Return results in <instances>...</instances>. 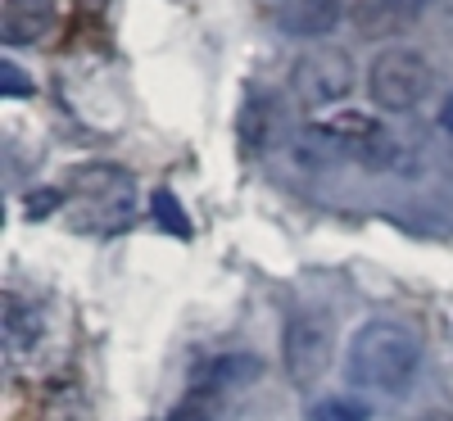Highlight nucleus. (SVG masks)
I'll return each instance as SVG.
<instances>
[{
	"label": "nucleus",
	"mask_w": 453,
	"mask_h": 421,
	"mask_svg": "<svg viewBox=\"0 0 453 421\" xmlns=\"http://www.w3.org/2000/svg\"><path fill=\"white\" fill-rule=\"evenodd\" d=\"M418 367H422V340L403 322L376 318L349 335L345 371L354 386L372 394H403L412 386V376H418Z\"/></svg>",
	"instance_id": "obj_1"
},
{
	"label": "nucleus",
	"mask_w": 453,
	"mask_h": 421,
	"mask_svg": "<svg viewBox=\"0 0 453 421\" xmlns=\"http://www.w3.org/2000/svg\"><path fill=\"white\" fill-rule=\"evenodd\" d=\"M431 64L418 50H381L367 68V96L386 113H408L431 96Z\"/></svg>",
	"instance_id": "obj_2"
},
{
	"label": "nucleus",
	"mask_w": 453,
	"mask_h": 421,
	"mask_svg": "<svg viewBox=\"0 0 453 421\" xmlns=\"http://www.w3.org/2000/svg\"><path fill=\"white\" fill-rule=\"evenodd\" d=\"M358 82V73H354V59L345 50H335V46H322L313 55H304L295 64L290 73V87H295V100L304 104V109H331L340 104Z\"/></svg>",
	"instance_id": "obj_3"
},
{
	"label": "nucleus",
	"mask_w": 453,
	"mask_h": 421,
	"mask_svg": "<svg viewBox=\"0 0 453 421\" xmlns=\"http://www.w3.org/2000/svg\"><path fill=\"white\" fill-rule=\"evenodd\" d=\"M331 363V318L326 313H295L286 326V371L299 390H309Z\"/></svg>",
	"instance_id": "obj_4"
},
{
	"label": "nucleus",
	"mask_w": 453,
	"mask_h": 421,
	"mask_svg": "<svg viewBox=\"0 0 453 421\" xmlns=\"http://www.w3.org/2000/svg\"><path fill=\"white\" fill-rule=\"evenodd\" d=\"M431 10V0H354L349 5V23L367 42H386L399 36Z\"/></svg>",
	"instance_id": "obj_5"
},
{
	"label": "nucleus",
	"mask_w": 453,
	"mask_h": 421,
	"mask_svg": "<svg viewBox=\"0 0 453 421\" xmlns=\"http://www.w3.org/2000/svg\"><path fill=\"white\" fill-rule=\"evenodd\" d=\"M340 19H345V5H340V0H281L277 5V27L286 36H304V42L335 32Z\"/></svg>",
	"instance_id": "obj_6"
},
{
	"label": "nucleus",
	"mask_w": 453,
	"mask_h": 421,
	"mask_svg": "<svg viewBox=\"0 0 453 421\" xmlns=\"http://www.w3.org/2000/svg\"><path fill=\"white\" fill-rule=\"evenodd\" d=\"M55 23V0H5L0 5V36L10 46H27Z\"/></svg>",
	"instance_id": "obj_7"
},
{
	"label": "nucleus",
	"mask_w": 453,
	"mask_h": 421,
	"mask_svg": "<svg viewBox=\"0 0 453 421\" xmlns=\"http://www.w3.org/2000/svg\"><path fill=\"white\" fill-rule=\"evenodd\" d=\"M42 331H46L42 309H36V303H27V299H19V295H10V299H5V344H10V349H14V354L36 349V344H42Z\"/></svg>",
	"instance_id": "obj_8"
},
{
	"label": "nucleus",
	"mask_w": 453,
	"mask_h": 421,
	"mask_svg": "<svg viewBox=\"0 0 453 421\" xmlns=\"http://www.w3.org/2000/svg\"><path fill=\"white\" fill-rule=\"evenodd\" d=\"M258 371H263V363H258L254 354H222V358H213V363H204V367H200L196 386H200V390L250 386V380H258Z\"/></svg>",
	"instance_id": "obj_9"
},
{
	"label": "nucleus",
	"mask_w": 453,
	"mask_h": 421,
	"mask_svg": "<svg viewBox=\"0 0 453 421\" xmlns=\"http://www.w3.org/2000/svg\"><path fill=\"white\" fill-rule=\"evenodd\" d=\"M273 119H277V100L268 91H254L245 100V109H241V141H245V149H263V145H268Z\"/></svg>",
	"instance_id": "obj_10"
},
{
	"label": "nucleus",
	"mask_w": 453,
	"mask_h": 421,
	"mask_svg": "<svg viewBox=\"0 0 453 421\" xmlns=\"http://www.w3.org/2000/svg\"><path fill=\"white\" fill-rule=\"evenodd\" d=\"M168 421H218V390H191L173 412H168Z\"/></svg>",
	"instance_id": "obj_11"
},
{
	"label": "nucleus",
	"mask_w": 453,
	"mask_h": 421,
	"mask_svg": "<svg viewBox=\"0 0 453 421\" xmlns=\"http://www.w3.org/2000/svg\"><path fill=\"white\" fill-rule=\"evenodd\" d=\"M309 421H372V408L358 399H322L313 403Z\"/></svg>",
	"instance_id": "obj_12"
},
{
	"label": "nucleus",
	"mask_w": 453,
	"mask_h": 421,
	"mask_svg": "<svg viewBox=\"0 0 453 421\" xmlns=\"http://www.w3.org/2000/svg\"><path fill=\"white\" fill-rule=\"evenodd\" d=\"M150 213H155L159 226H164V232H173V236H186V232H191V222H186L181 204L173 200V190H155V195H150Z\"/></svg>",
	"instance_id": "obj_13"
},
{
	"label": "nucleus",
	"mask_w": 453,
	"mask_h": 421,
	"mask_svg": "<svg viewBox=\"0 0 453 421\" xmlns=\"http://www.w3.org/2000/svg\"><path fill=\"white\" fill-rule=\"evenodd\" d=\"M0 91H5V96H32L27 73H23L14 59H5V64H0Z\"/></svg>",
	"instance_id": "obj_14"
}]
</instances>
